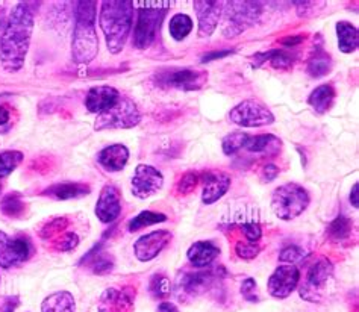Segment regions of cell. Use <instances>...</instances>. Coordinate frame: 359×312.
Returning <instances> with one entry per match:
<instances>
[{
	"instance_id": "cell-43",
	"label": "cell",
	"mask_w": 359,
	"mask_h": 312,
	"mask_svg": "<svg viewBox=\"0 0 359 312\" xmlns=\"http://www.w3.org/2000/svg\"><path fill=\"white\" fill-rule=\"evenodd\" d=\"M259 179L262 182H273L279 176V167L276 164H264L259 170Z\"/></svg>"
},
{
	"instance_id": "cell-15",
	"label": "cell",
	"mask_w": 359,
	"mask_h": 312,
	"mask_svg": "<svg viewBox=\"0 0 359 312\" xmlns=\"http://www.w3.org/2000/svg\"><path fill=\"white\" fill-rule=\"evenodd\" d=\"M194 11L199 22V36L208 39L214 34L219 26L223 14L224 2H217V0H196L193 4Z\"/></svg>"
},
{
	"instance_id": "cell-27",
	"label": "cell",
	"mask_w": 359,
	"mask_h": 312,
	"mask_svg": "<svg viewBox=\"0 0 359 312\" xmlns=\"http://www.w3.org/2000/svg\"><path fill=\"white\" fill-rule=\"evenodd\" d=\"M41 312H76V301L72 292L56 291L43 300Z\"/></svg>"
},
{
	"instance_id": "cell-30",
	"label": "cell",
	"mask_w": 359,
	"mask_h": 312,
	"mask_svg": "<svg viewBox=\"0 0 359 312\" xmlns=\"http://www.w3.org/2000/svg\"><path fill=\"white\" fill-rule=\"evenodd\" d=\"M353 231V223L346 215H338L335 220L330 222L326 228V238L334 244H343L351 238Z\"/></svg>"
},
{
	"instance_id": "cell-6",
	"label": "cell",
	"mask_w": 359,
	"mask_h": 312,
	"mask_svg": "<svg viewBox=\"0 0 359 312\" xmlns=\"http://www.w3.org/2000/svg\"><path fill=\"white\" fill-rule=\"evenodd\" d=\"M140 5L143 8L138 9L132 43H134L135 49L146 50L156 40L159 27L163 25L164 18L167 15L168 6L159 8V5L156 4H140Z\"/></svg>"
},
{
	"instance_id": "cell-3",
	"label": "cell",
	"mask_w": 359,
	"mask_h": 312,
	"mask_svg": "<svg viewBox=\"0 0 359 312\" xmlns=\"http://www.w3.org/2000/svg\"><path fill=\"white\" fill-rule=\"evenodd\" d=\"M99 25L108 50L112 55L120 53L134 25V4L128 0H105L100 5Z\"/></svg>"
},
{
	"instance_id": "cell-26",
	"label": "cell",
	"mask_w": 359,
	"mask_h": 312,
	"mask_svg": "<svg viewBox=\"0 0 359 312\" xmlns=\"http://www.w3.org/2000/svg\"><path fill=\"white\" fill-rule=\"evenodd\" d=\"M335 97L337 93L332 85L323 83L309 94L308 105L313 108L317 114H326V112L334 107Z\"/></svg>"
},
{
	"instance_id": "cell-24",
	"label": "cell",
	"mask_w": 359,
	"mask_h": 312,
	"mask_svg": "<svg viewBox=\"0 0 359 312\" xmlns=\"http://www.w3.org/2000/svg\"><path fill=\"white\" fill-rule=\"evenodd\" d=\"M91 193V186L88 184L81 182H65L56 184L41 193L43 196L53 198V201H73V198H81Z\"/></svg>"
},
{
	"instance_id": "cell-28",
	"label": "cell",
	"mask_w": 359,
	"mask_h": 312,
	"mask_svg": "<svg viewBox=\"0 0 359 312\" xmlns=\"http://www.w3.org/2000/svg\"><path fill=\"white\" fill-rule=\"evenodd\" d=\"M337 39H338V49L343 53H353L358 49L359 35L356 26L351 22L341 20L337 23Z\"/></svg>"
},
{
	"instance_id": "cell-42",
	"label": "cell",
	"mask_w": 359,
	"mask_h": 312,
	"mask_svg": "<svg viewBox=\"0 0 359 312\" xmlns=\"http://www.w3.org/2000/svg\"><path fill=\"white\" fill-rule=\"evenodd\" d=\"M241 232L244 235L245 241H250V243H258L262 236V229L258 223H244L241 224Z\"/></svg>"
},
{
	"instance_id": "cell-16",
	"label": "cell",
	"mask_w": 359,
	"mask_h": 312,
	"mask_svg": "<svg viewBox=\"0 0 359 312\" xmlns=\"http://www.w3.org/2000/svg\"><path fill=\"white\" fill-rule=\"evenodd\" d=\"M121 193L118 188L114 185L103 186L99 194L96 208H94V212H96L97 219L103 224L114 223L121 214Z\"/></svg>"
},
{
	"instance_id": "cell-52",
	"label": "cell",
	"mask_w": 359,
	"mask_h": 312,
	"mask_svg": "<svg viewBox=\"0 0 359 312\" xmlns=\"http://www.w3.org/2000/svg\"><path fill=\"white\" fill-rule=\"evenodd\" d=\"M358 188H359V185H358V182L356 184H353V186H352V191H351V203H352V206L353 208H356L358 210V206H359V191H358Z\"/></svg>"
},
{
	"instance_id": "cell-38",
	"label": "cell",
	"mask_w": 359,
	"mask_h": 312,
	"mask_svg": "<svg viewBox=\"0 0 359 312\" xmlns=\"http://www.w3.org/2000/svg\"><path fill=\"white\" fill-rule=\"evenodd\" d=\"M261 247L258 243H250V241H238L237 245H235V253L237 257L244 259V261H252L259 255Z\"/></svg>"
},
{
	"instance_id": "cell-7",
	"label": "cell",
	"mask_w": 359,
	"mask_h": 312,
	"mask_svg": "<svg viewBox=\"0 0 359 312\" xmlns=\"http://www.w3.org/2000/svg\"><path fill=\"white\" fill-rule=\"evenodd\" d=\"M141 121V112L134 102L128 97H120L114 107L102 112L94 121L96 130L130 129Z\"/></svg>"
},
{
	"instance_id": "cell-48",
	"label": "cell",
	"mask_w": 359,
	"mask_h": 312,
	"mask_svg": "<svg viewBox=\"0 0 359 312\" xmlns=\"http://www.w3.org/2000/svg\"><path fill=\"white\" fill-rule=\"evenodd\" d=\"M304 40H305L304 35H291V36H283V39L279 41V44L283 47H296L304 43Z\"/></svg>"
},
{
	"instance_id": "cell-39",
	"label": "cell",
	"mask_w": 359,
	"mask_h": 312,
	"mask_svg": "<svg viewBox=\"0 0 359 312\" xmlns=\"http://www.w3.org/2000/svg\"><path fill=\"white\" fill-rule=\"evenodd\" d=\"M306 257V252L299 247V245H287V247H283L279 253V261L283 264H294L302 261Z\"/></svg>"
},
{
	"instance_id": "cell-53",
	"label": "cell",
	"mask_w": 359,
	"mask_h": 312,
	"mask_svg": "<svg viewBox=\"0 0 359 312\" xmlns=\"http://www.w3.org/2000/svg\"><path fill=\"white\" fill-rule=\"evenodd\" d=\"M0 193H2V185H0Z\"/></svg>"
},
{
	"instance_id": "cell-29",
	"label": "cell",
	"mask_w": 359,
	"mask_h": 312,
	"mask_svg": "<svg viewBox=\"0 0 359 312\" xmlns=\"http://www.w3.org/2000/svg\"><path fill=\"white\" fill-rule=\"evenodd\" d=\"M330 70H332V58H330V55L327 52H325L323 47L317 46V49L308 60V65H306L308 74L318 79L329 74Z\"/></svg>"
},
{
	"instance_id": "cell-4",
	"label": "cell",
	"mask_w": 359,
	"mask_h": 312,
	"mask_svg": "<svg viewBox=\"0 0 359 312\" xmlns=\"http://www.w3.org/2000/svg\"><path fill=\"white\" fill-rule=\"evenodd\" d=\"M311 197L304 186L290 182L278 186L271 194V210L278 219L291 222L306 211Z\"/></svg>"
},
{
	"instance_id": "cell-51",
	"label": "cell",
	"mask_w": 359,
	"mask_h": 312,
	"mask_svg": "<svg viewBox=\"0 0 359 312\" xmlns=\"http://www.w3.org/2000/svg\"><path fill=\"white\" fill-rule=\"evenodd\" d=\"M156 312H179V309L176 308V305L170 304V301H161Z\"/></svg>"
},
{
	"instance_id": "cell-13",
	"label": "cell",
	"mask_w": 359,
	"mask_h": 312,
	"mask_svg": "<svg viewBox=\"0 0 359 312\" xmlns=\"http://www.w3.org/2000/svg\"><path fill=\"white\" fill-rule=\"evenodd\" d=\"M164 185V176L159 170L149 164L137 165L134 176L130 179L132 194L138 198H149L155 196Z\"/></svg>"
},
{
	"instance_id": "cell-11",
	"label": "cell",
	"mask_w": 359,
	"mask_h": 312,
	"mask_svg": "<svg viewBox=\"0 0 359 312\" xmlns=\"http://www.w3.org/2000/svg\"><path fill=\"white\" fill-rule=\"evenodd\" d=\"M34 255V244L25 235L9 236L0 231V267L9 270L29 261Z\"/></svg>"
},
{
	"instance_id": "cell-10",
	"label": "cell",
	"mask_w": 359,
	"mask_h": 312,
	"mask_svg": "<svg viewBox=\"0 0 359 312\" xmlns=\"http://www.w3.org/2000/svg\"><path fill=\"white\" fill-rule=\"evenodd\" d=\"M229 120L240 128H262L275 123V116L262 102L248 99L231 109Z\"/></svg>"
},
{
	"instance_id": "cell-18",
	"label": "cell",
	"mask_w": 359,
	"mask_h": 312,
	"mask_svg": "<svg viewBox=\"0 0 359 312\" xmlns=\"http://www.w3.org/2000/svg\"><path fill=\"white\" fill-rule=\"evenodd\" d=\"M201 182H203L202 202L205 205H212L229 191L232 179L224 172H206L201 176Z\"/></svg>"
},
{
	"instance_id": "cell-20",
	"label": "cell",
	"mask_w": 359,
	"mask_h": 312,
	"mask_svg": "<svg viewBox=\"0 0 359 312\" xmlns=\"http://www.w3.org/2000/svg\"><path fill=\"white\" fill-rule=\"evenodd\" d=\"M135 304V291L130 288H108L103 292L99 312H129Z\"/></svg>"
},
{
	"instance_id": "cell-40",
	"label": "cell",
	"mask_w": 359,
	"mask_h": 312,
	"mask_svg": "<svg viewBox=\"0 0 359 312\" xmlns=\"http://www.w3.org/2000/svg\"><path fill=\"white\" fill-rule=\"evenodd\" d=\"M271 64L273 69H278V70H288L292 62H294V56L291 53H288L287 50H282V49H275V53H273L271 60L269 61Z\"/></svg>"
},
{
	"instance_id": "cell-2",
	"label": "cell",
	"mask_w": 359,
	"mask_h": 312,
	"mask_svg": "<svg viewBox=\"0 0 359 312\" xmlns=\"http://www.w3.org/2000/svg\"><path fill=\"white\" fill-rule=\"evenodd\" d=\"M74 31L72 40V56L78 64H90L99 52V39L96 32L97 2L82 0L73 4Z\"/></svg>"
},
{
	"instance_id": "cell-34",
	"label": "cell",
	"mask_w": 359,
	"mask_h": 312,
	"mask_svg": "<svg viewBox=\"0 0 359 312\" xmlns=\"http://www.w3.org/2000/svg\"><path fill=\"white\" fill-rule=\"evenodd\" d=\"M173 291V285L170 279L167 278V274L164 273H156L152 276L149 282V292L150 296L158 300H165Z\"/></svg>"
},
{
	"instance_id": "cell-9",
	"label": "cell",
	"mask_w": 359,
	"mask_h": 312,
	"mask_svg": "<svg viewBox=\"0 0 359 312\" xmlns=\"http://www.w3.org/2000/svg\"><path fill=\"white\" fill-rule=\"evenodd\" d=\"M208 81V73L193 69H164L154 76V83L164 90L197 91Z\"/></svg>"
},
{
	"instance_id": "cell-36",
	"label": "cell",
	"mask_w": 359,
	"mask_h": 312,
	"mask_svg": "<svg viewBox=\"0 0 359 312\" xmlns=\"http://www.w3.org/2000/svg\"><path fill=\"white\" fill-rule=\"evenodd\" d=\"M23 163V154L18 150H5L0 152V179L11 175Z\"/></svg>"
},
{
	"instance_id": "cell-19",
	"label": "cell",
	"mask_w": 359,
	"mask_h": 312,
	"mask_svg": "<svg viewBox=\"0 0 359 312\" xmlns=\"http://www.w3.org/2000/svg\"><path fill=\"white\" fill-rule=\"evenodd\" d=\"M121 94L114 87L109 85H97L88 90L87 97H85V108L93 114H102V112L108 111L120 100Z\"/></svg>"
},
{
	"instance_id": "cell-25",
	"label": "cell",
	"mask_w": 359,
	"mask_h": 312,
	"mask_svg": "<svg viewBox=\"0 0 359 312\" xmlns=\"http://www.w3.org/2000/svg\"><path fill=\"white\" fill-rule=\"evenodd\" d=\"M280 146H282V141L278 137L271 134H261V135L249 137L244 149L248 150L249 154L261 155V156H275L279 154Z\"/></svg>"
},
{
	"instance_id": "cell-44",
	"label": "cell",
	"mask_w": 359,
	"mask_h": 312,
	"mask_svg": "<svg viewBox=\"0 0 359 312\" xmlns=\"http://www.w3.org/2000/svg\"><path fill=\"white\" fill-rule=\"evenodd\" d=\"M78 243H79L78 235L73 233V232H69V233H65V235L61 236L58 244H56V249H58V250H72V249L76 247Z\"/></svg>"
},
{
	"instance_id": "cell-45",
	"label": "cell",
	"mask_w": 359,
	"mask_h": 312,
	"mask_svg": "<svg viewBox=\"0 0 359 312\" xmlns=\"http://www.w3.org/2000/svg\"><path fill=\"white\" fill-rule=\"evenodd\" d=\"M18 305H20V297L18 296H11V297H6L5 300H2V304H0V312H14Z\"/></svg>"
},
{
	"instance_id": "cell-33",
	"label": "cell",
	"mask_w": 359,
	"mask_h": 312,
	"mask_svg": "<svg viewBox=\"0 0 359 312\" xmlns=\"http://www.w3.org/2000/svg\"><path fill=\"white\" fill-rule=\"evenodd\" d=\"M0 211L9 219H20L26 212V203L18 193H11L2 198L0 202Z\"/></svg>"
},
{
	"instance_id": "cell-50",
	"label": "cell",
	"mask_w": 359,
	"mask_h": 312,
	"mask_svg": "<svg viewBox=\"0 0 359 312\" xmlns=\"http://www.w3.org/2000/svg\"><path fill=\"white\" fill-rule=\"evenodd\" d=\"M9 120H11V111H9L6 107L0 105V126L6 125Z\"/></svg>"
},
{
	"instance_id": "cell-22",
	"label": "cell",
	"mask_w": 359,
	"mask_h": 312,
	"mask_svg": "<svg viewBox=\"0 0 359 312\" xmlns=\"http://www.w3.org/2000/svg\"><path fill=\"white\" fill-rule=\"evenodd\" d=\"M129 161V149L125 144H111L97 154L99 165L109 173L121 172Z\"/></svg>"
},
{
	"instance_id": "cell-35",
	"label": "cell",
	"mask_w": 359,
	"mask_h": 312,
	"mask_svg": "<svg viewBox=\"0 0 359 312\" xmlns=\"http://www.w3.org/2000/svg\"><path fill=\"white\" fill-rule=\"evenodd\" d=\"M249 137L250 135L248 134V132H243V130L231 132V134H228L222 140L223 154L228 155V156H232L235 154H238L241 149H244L245 143H248Z\"/></svg>"
},
{
	"instance_id": "cell-32",
	"label": "cell",
	"mask_w": 359,
	"mask_h": 312,
	"mask_svg": "<svg viewBox=\"0 0 359 312\" xmlns=\"http://www.w3.org/2000/svg\"><path fill=\"white\" fill-rule=\"evenodd\" d=\"M168 220V217L163 212H155V211H141L138 215H135L128 223V231L129 232H138L144 228H149V226L164 223Z\"/></svg>"
},
{
	"instance_id": "cell-5",
	"label": "cell",
	"mask_w": 359,
	"mask_h": 312,
	"mask_svg": "<svg viewBox=\"0 0 359 312\" xmlns=\"http://www.w3.org/2000/svg\"><path fill=\"white\" fill-rule=\"evenodd\" d=\"M262 4L259 2H224L222 32L226 39H235L259 20Z\"/></svg>"
},
{
	"instance_id": "cell-17",
	"label": "cell",
	"mask_w": 359,
	"mask_h": 312,
	"mask_svg": "<svg viewBox=\"0 0 359 312\" xmlns=\"http://www.w3.org/2000/svg\"><path fill=\"white\" fill-rule=\"evenodd\" d=\"M219 274L214 271H187L177 278V290L185 297H197L212 288L215 278Z\"/></svg>"
},
{
	"instance_id": "cell-31",
	"label": "cell",
	"mask_w": 359,
	"mask_h": 312,
	"mask_svg": "<svg viewBox=\"0 0 359 312\" xmlns=\"http://www.w3.org/2000/svg\"><path fill=\"white\" fill-rule=\"evenodd\" d=\"M168 31H170V36H172L175 41L185 40L193 31L191 17L187 14H181V13L175 14L172 18H170Z\"/></svg>"
},
{
	"instance_id": "cell-37",
	"label": "cell",
	"mask_w": 359,
	"mask_h": 312,
	"mask_svg": "<svg viewBox=\"0 0 359 312\" xmlns=\"http://www.w3.org/2000/svg\"><path fill=\"white\" fill-rule=\"evenodd\" d=\"M199 182H201V175L199 173H197V172H187L177 181V184L175 186V191L179 196L191 194L196 190V186L199 185Z\"/></svg>"
},
{
	"instance_id": "cell-41",
	"label": "cell",
	"mask_w": 359,
	"mask_h": 312,
	"mask_svg": "<svg viewBox=\"0 0 359 312\" xmlns=\"http://www.w3.org/2000/svg\"><path fill=\"white\" fill-rule=\"evenodd\" d=\"M241 296L250 301V304H258L259 294H258V283L253 278H245L241 283Z\"/></svg>"
},
{
	"instance_id": "cell-23",
	"label": "cell",
	"mask_w": 359,
	"mask_h": 312,
	"mask_svg": "<svg viewBox=\"0 0 359 312\" xmlns=\"http://www.w3.org/2000/svg\"><path fill=\"white\" fill-rule=\"evenodd\" d=\"M220 249L211 241H196L187 252V258L196 269H206L219 258Z\"/></svg>"
},
{
	"instance_id": "cell-8",
	"label": "cell",
	"mask_w": 359,
	"mask_h": 312,
	"mask_svg": "<svg viewBox=\"0 0 359 312\" xmlns=\"http://www.w3.org/2000/svg\"><path fill=\"white\" fill-rule=\"evenodd\" d=\"M334 276V264L326 257H320L311 264L305 280L299 283L300 297L306 301H320L323 299V290Z\"/></svg>"
},
{
	"instance_id": "cell-1",
	"label": "cell",
	"mask_w": 359,
	"mask_h": 312,
	"mask_svg": "<svg viewBox=\"0 0 359 312\" xmlns=\"http://www.w3.org/2000/svg\"><path fill=\"white\" fill-rule=\"evenodd\" d=\"M34 31V9L31 4H17L8 17L6 29L0 43V64L5 72L17 73L23 69Z\"/></svg>"
},
{
	"instance_id": "cell-46",
	"label": "cell",
	"mask_w": 359,
	"mask_h": 312,
	"mask_svg": "<svg viewBox=\"0 0 359 312\" xmlns=\"http://www.w3.org/2000/svg\"><path fill=\"white\" fill-rule=\"evenodd\" d=\"M233 50L231 49H224V50H215V52H210L203 55V58L201 60L202 64H206V62H211V61H217V60H222V58H226V56L232 55Z\"/></svg>"
},
{
	"instance_id": "cell-12",
	"label": "cell",
	"mask_w": 359,
	"mask_h": 312,
	"mask_svg": "<svg viewBox=\"0 0 359 312\" xmlns=\"http://www.w3.org/2000/svg\"><path fill=\"white\" fill-rule=\"evenodd\" d=\"M300 283V270L294 264H283L271 273L267 290L271 297L283 300L294 292Z\"/></svg>"
},
{
	"instance_id": "cell-47",
	"label": "cell",
	"mask_w": 359,
	"mask_h": 312,
	"mask_svg": "<svg viewBox=\"0 0 359 312\" xmlns=\"http://www.w3.org/2000/svg\"><path fill=\"white\" fill-rule=\"evenodd\" d=\"M299 9H297V14L300 15V17H304V18H308V17H311L313 15L316 11L314 9H311V8H316V2H296L294 4Z\"/></svg>"
},
{
	"instance_id": "cell-14",
	"label": "cell",
	"mask_w": 359,
	"mask_h": 312,
	"mask_svg": "<svg viewBox=\"0 0 359 312\" xmlns=\"http://www.w3.org/2000/svg\"><path fill=\"white\" fill-rule=\"evenodd\" d=\"M173 235L170 231H154L146 233L134 243V255L140 262H149L155 259L172 241Z\"/></svg>"
},
{
	"instance_id": "cell-21",
	"label": "cell",
	"mask_w": 359,
	"mask_h": 312,
	"mask_svg": "<svg viewBox=\"0 0 359 312\" xmlns=\"http://www.w3.org/2000/svg\"><path fill=\"white\" fill-rule=\"evenodd\" d=\"M103 243L105 241H100L99 244L94 245V247L87 255H83L82 259L79 261V266L88 267L94 274H97V276H107V274L114 270L116 266V261L112 258V255L103 250Z\"/></svg>"
},
{
	"instance_id": "cell-49",
	"label": "cell",
	"mask_w": 359,
	"mask_h": 312,
	"mask_svg": "<svg viewBox=\"0 0 359 312\" xmlns=\"http://www.w3.org/2000/svg\"><path fill=\"white\" fill-rule=\"evenodd\" d=\"M6 13H5V8H0V43H2V39H4V34H5V29H6Z\"/></svg>"
}]
</instances>
